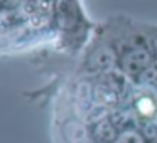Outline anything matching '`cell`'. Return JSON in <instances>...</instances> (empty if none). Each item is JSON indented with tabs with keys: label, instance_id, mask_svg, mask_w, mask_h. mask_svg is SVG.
I'll list each match as a JSON object with an SVG mask.
<instances>
[{
	"label": "cell",
	"instance_id": "6da1fadb",
	"mask_svg": "<svg viewBox=\"0 0 157 143\" xmlns=\"http://www.w3.org/2000/svg\"><path fill=\"white\" fill-rule=\"evenodd\" d=\"M150 62V54L145 49H133V51L127 52L123 56L122 68L125 72H128L130 76H139L140 72L145 71V68Z\"/></svg>",
	"mask_w": 157,
	"mask_h": 143
},
{
	"label": "cell",
	"instance_id": "7a4b0ae2",
	"mask_svg": "<svg viewBox=\"0 0 157 143\" xmlns=\"http://www.w3.org/2000/svg\"><path fill=\"white\" fill-rule=\"evenodd\" d=\"M115 64V52L110 47H100L93 52L90 59V66L96 71H108Z\"/></svg>",
	"mask_w": 157,
	"mask_h": 143
},
{
	"label": "cell",
	"instance_id": "3957f363",
	"mask_svg": "<svg viewBox=\"0 0 157 143\" xmlns=\"http://www.w3.org/2000/svg\"><path fill=\"white\" fill-rule=\"evenodd\" d=\"M86 128L78 121H69L64 126V138L69 143H83L86 141Z\"/></svg>",
	"mask_w": 157,
	"mask_h": 143
},
{
	"label": "cell",
	"instance_id": "277c9868",
	"mask_svg": "<svg viewBox=\"0 0 157 143\" xmlns=\"http://www.w3.org/2000/svg\"><path fill=\"white\" fill-rule=\"evenodd\" d=\"M91 103V91H90L88 82H79L78 89H76V109L79 113H85L90 108Z\"/></svg>",
	"mask_w": 157,
	"mask_h": 143
},
{
	"label": "cell",
	"instance_id": "5b68a950",
	"mask_svg": "<svg viewBox=\"0 0 157 143\" xmlns=\"http://www.w3.org/2000/svg\"><path fill=\"white\" fill-rule=\"evenodd\" d=\"M95 136L103 143H112L115 140V128L108 119H103L96 125L95 128Z\"/></svg>",
	"mask_w": 157,
	"mask_h": 143
},
{
	"label": "cell",
	"instance_id": "8992f818",
	"mask_svg": "<svg viewBox=\"0 0 157 143\" xmlns=\"http://www.w3.org/2000/svg\"><path fill=\"white\" fill-rule=\"evenodd\" d=\"M96 96H98V99L103 105H112V103L117 101L115 91H113L112 88H108V86H100V88L96 89Z\"/></svg>",
	"mask_w": 157,
	"mask_h": 143
},
{
	"label": "cell",
	"instance_id": "52a82bcc",
	"mask_svg": "<svg viewBox=\"0 0 157 143\" xmlns=\"http://www.w3.org/2000/svg\"><path fill=\"white\" fill-rule=\"evenodd\" d=\"M115 143H144V138L133 130H128V131H123L122 135L117 138Z\"/></svg>",
	"mask_w": 157,
	"mask_h": 143
},
{
	"label": "cell",
	"instance_id": "ba28073f",
	"mask_svg": "<svg viewBox=\"0 0 157 143\" xmlns=\"http://www.w3.org/2000/svg\"><path fill=\"white\" fill-rule=\"evenodd\" d=\"M139 111L142 113L144 116H150L154 113V109H155V106H154V103H152V99H149V98H144V99H140L139 101Z\"/></svg>",
	"mask_w": 157,
	"mask_h": 143
}]
</instances>
